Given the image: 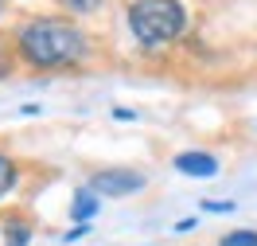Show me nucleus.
<instances>
[{
	"label": "nucleus",
	"instance_id": "obj_1",
	"mask_svg": "<svg viewBox=\"0 0 257 246\" xmlns=\"http://www.w3.org/2000/svg\"><path fill=\"white\" fill-rule=\"evenodd\" d=\"M20 55L39 70H55V66L78 63L86 55V39L66 20H32L20 32Z\"/></svg>",
	"mask_w": 257,
	"mask_h": 246
},
{
	"label": "nucleus",
	"instance_id": "obj_2",
	"mask_svg": "<svg viewBox=\"0 0 257 246\" xmlns=\"http://www.w3.org/2000/svg\"><path fill=\"white\" fill-rule=\"evenodd\" d=\"M128 28L145 47H164L187 28V12L179 0H137L128 8Z\"/></svg>",
	"mask_w": 257,
	"mask_h": 246
},
{
	"label": "nucleus",
	"instance_id": "obj_3",
	"mask_svg": "<svg viewBox=\"0 0 257 246\" xmlns=\"http://www.w3.org/2000/svg\"><path fill=\"white\" fill-rule=\"evenodd\" d=\"M145 188V176L141 172H128V168H105L90 176V192L94 196H133Z\"/></svg>",
	"mask_w": 257,
	"mask_h": 246
},
{
	"label": "nucleus",
	"instance_id": "obj_4",
	"mask_svg": "<svg viewBox=\"0 0 257 246\" xmlns=\"http://www.w3.org/2000/svg\"><path fill=\"white\" fill-rule=\"evenodd\" d=\"M176 168H179V172H187V176H214V172H218V160L207 156V152H179Z\"/></svg>",
	"mask_w": 257,
	"mask_h": 246
},
{
	"label": "nucleus",
	"instance_id": "obj_5",
	"mask_svg": "<svg viewBox=\"0 0 257 246\" xmlns=\"http://www.w3.org/2000/svg\"><path fill=\"white\" fill-rule=\"evenodd\" d=\"M70 215H74L78 223H86V219H94V215H97V196L90 192V188L74 196V211H70Z\"/></svg>",
	"mask_w": 257,
	"mask_h": 246
},
{
	"label": "nucleus",
	"instance_id": "obj_6",
	"mask_svg": "<svg viewBox=\"0 0 257 246\" xmlns=\"http://www.w3.org/2000/svg\"><path fill=\"white\" fill-rule=\"evenodd\" d=\"M218 246H257V230H230Z\"/></svg>",
	"mask_w": 257,
	"mask_h": 246
},
{
	"label": "nucleus",
	"instance_id": "obj_7",
	"mask_svg": "<svg viewBox=\"0 0 257 246\" xmlns=\"http://www.w3.org/2000/svg\"><path fill=\"white\" fill-rule=\"evenodd\" d=\"M12 184H16V164H12L4 152H0V196H4Z\"/></svg>",
	"mask_w": 257,
	"mask_h": 246
},
{
	"label": "nucleus",
	"instance_id": "obj_8",
	"mask_svg": "<svg viewBox=\"0 0 257 246\" xmlns=\"http://www.w3.org/2000/svg\"><path fill=\"white\" fill-rule=\"evenodd\" d=\"M59 4H66V8H74V12H94L101 0H59Z\"/></svg>",
	"mask_w": 257,
	"mask_h": 246
},
{
	"label": "nucleus",
	"instance_id": "obj_9",
	"mask_svg": "<svg viewBox=\"0 0 257 246\" xmlns=\"http://www.w3.org/2000/svg\"><path fill=\"white\" fill-rule=\"evenodd\" d=\"M8 238H12V246H24L28 242V227H8Z\"/></svg>",
	"mask_w": 257,
	"mask_h": 246
},
{
	"label": "nucleus",
	"instance_id": "obj_10",
	"mask_svg": "<svg viewBox=\"0 0 257 246\" xmlns=\"http://www.w3.org/2000/svg\"><path fill=\"white\" fill-rule=\"evenodd\" d=\"M203 207H207V211H234V203H210V199H207V203H203Z\"/></svg>",
	"mask_w": 257,
	"mask_h": 246
}]
</instances>
